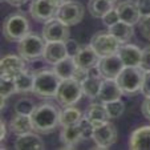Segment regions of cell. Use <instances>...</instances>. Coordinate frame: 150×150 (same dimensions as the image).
<instances>
[{"instance_id":"35","label":"cell","mask_w":150,"mask_h":150,"mask_svg":"<svg viewBox=\"0 0 150 150\" xmlns=\"http://www.w3.org/2000/svg\"><path fill=\"white\" fill-rule=\"evenodd\" d=\"M102 21H104V24L106 27H110V25H113V24H116L117 21H120V16H118V12H117L116 7H113L108 13L102 17Z\"/></svg>"},{"instance_id":"1","label":"cell","mask_w":150,"mask_h":150,"mask_svg":"<svg viewBox=\"0 0 150 150\" xmlns=\"http://www.w3.org/2000/svg\"><path fill=\"white\" fill-rule=\"evenodd\" d=\"M31 121L33 132L39 134L52 133L59 125H61V110L56 104L51 101L41 102L32 112Z\"/></svg>"},{"instance_id":"25","label":"cell","mask_w":150,"mask_h":150,"mask_svg":"<svg viewBox=\"0 0 150 150\" xmlns=\"http://www.w3.org/2000/svg\"><path fill=\"white\" fill-rule=\"evenodd\" d=\"M108 32L110 35H113V36L116 37L120 42H121V44L129 41V40L133 37V35H134L133 25H132V24L125 23V21H121V20L117 21L116 24H113V25L108 27Z\"/></svg>"},{"instance_id":"43","label":"cell","mask_w":150,"mask_h":150,"mask_svg":"<svg viewBox=\"0 0 150 150\" xmlns=\"http://www.w3.org/2000/svg\"><path fill=\"white\" fill-rule=\"evenodd\" d=\"M53 1H54V3H57L59 6H61L62 3H65V1H68V0H53Z\"/></svg>"},{"instance_id":"10","label":"cell","mask_w":150,"mask_h":150,"mask_svg":"<svg viewBox=\"0 0 150 150\" xmlns=\"http://www.w3.org/2000/svg\"><path fill=\"white\" fill-rule=\"evenodd\" d=\"M42 39L49 41H65L69 39V27L57 17L47 21L42 28Z\"/></svg>"},{"instance_id":"28","label":"cell","mask_w":150,"mask_h":150,"mask_svg":"<svg viewBox=\"0 0 150 150\" xmlns=\"http://www.w3.org/2000/svg\"><path fill=\"white\" fill-rule=\"evenodd\" d=\"M16 81V89L19 93H27V92L33 91V82H35V73L29 71H23L15 77Z\"/></svg>"},{"instance_id":"17","label":"cell","mask_w":150,"mask_h":150,"mask_svg":"<svg viewBox=\"0 0 150 150\" xmlns=\"http://www.w3.org/2000/svg\"><path fill=\"white\" fill-rule=\"evenodd\" d=\"M122 91L121 88L117 84V80L114 79H105L101 84V88H100L98 96H97V100H98L101 104H106L109 101H114V100L121 98Z\"/></svg>"},{"instance_id":"23","label":"cell","mask_w":150,"mask_h":150,"mask_svg":"<svg viewBox=\"0 0 150 150\" xmlns=\"http://www.w3.org/2000/svg\"><path fill=\"white\" fill-rule=\"evenodd\" d=\"M9 129H11V132L15 133L16 136H21V134L32 132L33 130V126H32L31 116L15 113V116L12 117L11 121H9Z\"/></svg>"},{"instance_id":"11","label":"cell","mask_w":150,"mask_h":150,"mask_svg":"<svg viewBox=\"0 0 150 150\" xmlns=\"http://www.w3.org/2000/svg\"><path fill=\"white\" fill-rule=\"evenodd\" d=\"M92 138L94 139L98 149H108V147H110L117 141V129L114 126V124L108 121L102 125L94 126V132Z\"/></svg>"},{"instance_id":"15","label":"cell","mask_w":150,"mask_h":150,"mask_svg":"<svg viewBox=\"0 0 150 150\" xmlns=\"http://www.w3.org/2000/svg\"><path fill=\"white\" fill-rule=\"evenodd\" d=\"M117 12H118V16L121 21H125L127 24H137L141 19V12H139L138 4L137 1L133 0H124L118 6L116 7Z\"/></svg>"},{"instance_id":"19","label":"cell","mask_w":150,"mask_h":150,"mask_svg":"<svg viewBox=\"0 0 150 150\" xmlns=\"http://www.w3.org/2000/svg\"><path fill=\"white\" fill-rule=\"evenodd\" d=\"M132 150H150V126H141L132 133L129 139Z\"/></svg>"},{"instance_id":"42","label":"cell","mask_w":150,"mask_h":150,"mask_svg":"<svg viewBox=\"0 0 150 150\" xmlns=\"http://www.w3.org/2000/svg\"><path fill=\"white\" fill-rule=\"evenodd\" d=\"M6 1L13 7H20V6H23V4H25L28 0H6Z\"/></svg>"},{"instance_id":"39","label":"cell","mask_w":150,"mask_h":150,"mask_svg":"<svg viewBox=\"0 0 150 150\" xmlns=\"http://www.w3.org/2000/svg\"><path fill=\"white\" fill-rule=\"evenodd\" d=\"M141 92L145 97L150 96V72H145V77H144V84H142Z\"/></svg>"},{"instance_id":"41","label":"cell","mask_w":150,"mask_h":150,"mask_svg":"<svg viewBox=\"0 0 150 150\" xmlns=\"http://www.w3.org/2000/svg\"><path fill=\"white\" fill-rule=\"evenodd\" d=\"M0 126H1V132H0V138H1V141H4L7 137V125H6V121H4L3 118H1V121H0Z\"/></svg>"},{"instance_id":"29","label":"cell","mask_w":150,"mask_h":150,"mask_svg":"<svg viewBox=\"0 0 150 150\" xmlns=\"http://www.w3.org/2000/svg\"><path fill=\"white\" fill-rule=\"evenodd\" d=\"M84 118V114L81 110L74 106H67L64 110H61V126L68 125H77Z\"/></svg>"},{"instance_id":"12","label":"cell","mask_w":150,"mask_h":150,"mask_svg":"<svg viewBox=\"0 0 150 150\" xmlns=\"http://www.w3.org/2000/svg\"><path fill=\"white\" fill-rule=\"evenodd\" d=\"M98 69L101 72V76L104 79H117L121 71L125 68L124 62H122L121 57L118 56V53L110 54L106 57H101L98 62Z\"/></svg>"},{"instance_id":"4","label":"cell","mask_w":150,"mask_h":150,"mask_svg":"<svg viewBox=\"0 0 150 150\" xmlns=\"http://www.w3.org/2000/svg\"><path fill=\"white\" fill-rule=\"evenodd\" d=\"M145 72L139 67H125L117 76V84L124 94H136L141 91Z\"/></svg>"},{"instance_id":"20","label":"cell","mask_w":150,"mask_h":150,"mask_svg":"<svg viewBox=\"0 0 150 150\" xmlns=\"http://www.w3.org/2000/svg\"><path fill=\"white\" fill-rule=\"evenodd\" d=\"M117 53L121 57L125 67H139L141 57H142V51L138 47L132 45V44L121 45Z\"/></svg>"},{"instance_id":"36","label":"cell","mask_w":150,"mask_h":150,"mask_svg":"<svg viewBox=\"0 0 150 150\" xmlns=\"http://www.w3.org/2000/svg\"><path fill=\"white\" fill-rule=\"evenodd\" d=\"M139 68L144 72H150V45L142 49V57L139 62Z\"/></svg>"},{"instance_id":"34","label":"cell","mask_w":150,"mask_h":150,"mask_svg":"<svg viewBox=\"0 0 150 150\" xmlns=\"http://www.w3.org/2000/svg\"><path fill=\"white\" fill-rule=\"evenodd\" d=\"M138 28L139 32H141V36L150 41V15L142 16V19H139Z\"/></svg>"},{"instance_id":"44","label":"cell","mask_w":150,"mask_h":150,"mask_svg":"<svg viewBox=\"0 0 150 150\" xmlns=\"http://www.w3.org/2000/svg\"><path fill=\"white\" fill-rule=\"evenodd\" d=\"M109 1H110V3H113V4H114V3H116V1H117V0H109Z\"/></svg>"},{"instance_id":"9","label":"cell","mask_w":150,"mask_h":150,"mask_svg":"<svg viewBox=\"0 0 150 150\" xmlns=\"http://www.w3.org/2000/svg\"><path fill=\"white\" fill-rule=\"evenodd\" d=\"M59 4L54 3L53 0H32L31 3V16L36 21L47 23L51 19L56 17Z\"/></svg>"},{"instance_id":"16","label":"cell","mask_w":150,"mask_h":150,"mask_svg":"<svg viewBox=\"0 0 150 150\" xmlns=\"http://www.w3.org/2000/svg\"><path fill=\"white\" fill-rule=\"evenodd\" d=\"M101 77L102 76L98 67H93V68L89 69L86 79L81 82L82 91H84L85 96H88L89 98H97L100 88H101V84H102Z\"/></svg>"},{"instance_id":"26","label":"cell","mask_w":150,"mask_h":150,"mask_svg":"<svg viewBox=\"0 0 150 150\" xmlns=\"http://www.w3.org/2000/svg\"><path fill=\"white\" fill-rule=\"evenodd\" d=\"M76 69H77V65H76V62H74V59L71 56H67L65 59H62L61 61L54 64V67H53V71L56 72L57 76L61 80L73 79Z\"/></svg>"},{"instance_id":"24","label":"cell","mask_w":150,"mask_h":150,"mask_svg":"<svg viewBox=\"0 0 150 150\" xmlns=\"http://www.w3.org/2000/svg\"><path fill=\"white\" fill-rule=\"evenodd\" d=\"M62 144L65 145V147L68 149H73V146H76L82 138L81 129L80 125H68V126H62V130L60 133Z\"/></svg>"},{"instance_id":"3","label":"cell","mask_w":150,"mask_h":150,"mask_svg":"<svg viewBox=\"0 0 150 150\" xmlns=\"http://www.w3.org/2000/svg\"><path fill=\"white\" fill-rule=\"evenodd\" d=\"M29 33V23L21 13H11L3 21V36L9 42H19Z\"/></svg>"},{"instance_id":"33","label":"cell","mask_w":150,"mask_h":150,"mask_svg":"<svg viewBox=\"0 0 150 150\" xmlns=\"http://www.w3.org/2000/svg\"><path fill=\"white\" fill-rule=\"evenodd\" d=\"M80 129H81V134L84 139H88L91 137H93V132H94V125L91 121H88L86 118H82L80 121Z\"/></svg>"},{"instance_id":"40","label":"cell","mask_w":150,"mask_h":150,"mask_svg":"<svg viewBox=\"0 0 150 150\" xmlns=\"http://www.w3.org/2000/svg\"><path fill=\"white\" fill-rule=\"evenodd\" d=\"M141 110H142V114H144L147 120H150V96L145 97L144 102H142V105H141Z\"/></svg>"},{"instance_id":"5","label":"cell","mask_w":150,"mask_h":150,"mask_svg":"<svg viewBox=\"0 0 150 150\" xmlns=\"http://www.w3.org/2000/svg\"><path fill=\"white\" fill-rule=\"evenodd\" d=\"M84 91H82V85L80 81L74 79H67L62 80L59 86L56 98L57 102L62 106H73L81 100Z\"/></svg>"},{"instance_id":"38","label":"cell","mask_w":150,"mask_h":150,"mask_svg":"<svg viewBox=\"0 0 150 150\" xmlns=\"http://www.w3.org/2000/svg\"><path fill=\"white\" fill-rule=\"evenodd\" d=\"M138 4L141 16H147L150 15V0H136Z\"/></svg>"},{"instance_id":"22","label":"cell","mask_w":150,"mask_h":150,"mask_svg":"<svg viewBox=\"0 0 150 150\" xmlns=\"http://www.w3.org/2000/svg\"><path fill=\"white\" fill-rule=\"evenodd\" d=\"M15 149L17 150H41L44 149V142L37 134L32 133H25L21 134L16 138L15 141Z\"/></svg>"},{"instance_id":"31","label":"cell","mask_w":150,"mask_h":150,"mask_svg":"<svg viewBox=\"0 0 150 150\" xmlns=\"http://www.w3.org/2000/svg\"><path fill=\"white\" fill-rule=\"evenodd\" d=\"M15 92H17L16 89V81L13 77H7L1 76L0 79V94L3 98H7L11 94H13Z\"/></svg>"},{"instance_id":"30","label":"cell","mask_w":150,"mask_h":150,"mask_svg":"<svg viewBox=\"0 0 150 150\" xmlns=\"http://www.w3.org/2000/svg\"><path fill=\"white\" fill-rule=\"evenodd\" d=\"M36 105H35L33 100L29 98V97H23L20 98L19 101L15 104L13 106V112L19 114H27V116H31L32 112L35 110Z\"/></svg>"},{"instance_id":"2","label":"cell","mask_w":150,"mask_h":150,"mask_svg":"<svg viewBox=\"0 0 150 150\" xmlns=\"http://www.w3.org/2000/svg\"><path fill=\"white\" fill-rule=\"evenodd\" d=\"M62 80L57 76V73L52 69H41L35 73L33 93L41 98H51L56 97L59 86Z\"/></svg>"},{"instance_id":"32","label":"cell","mask_w":150,"mask_h":150,"mask_svg":"<svg viewBox=\"0 0 150 150\" xmlns=\"http://www.w3.org/2000/svg\"><path fill=\"white\" fill-rule=\"evenodd\" d=\"M105 108H106V112H108L109 117L110 118H118L125 110V105L121 100H114V101H109L105 104Z\"/></svg>"},{"instance_id":"7","label":"cell","mask_w":150,"mask_h":150,"mask_svg":"<svg viewBox=\"0 0 150 150\" xmlns=\"http://www.w3.org/2000/svg\"><path fill=\"white\" fill-rule=\"evenodd\" d=\"M91 45L100 57H106L117 53L121 42L109 32H97L91 39Z\"/></svg>"},{"instance_id":"6","label":"cell","mask_w":150,"mask_h":150,"mask_svg":"<svg viewBox=\"0 0 150 150\" xmlns=\"http://www.w3.org/2000/svg\"><path fill=\"white\" fill-rule=\"evenodd\" d=\"M45 40L35 33H28L24 39L19 41L17 52L25 61H33L44 54Z\"/></svg>"},{"instance_id":"13","label":"cell","mask_w":150,"mask_h":150,"mask_svg":"<svg viewBox=\"0 0 150 150\" xmlns=\"http://www.w3.org/2000/svg\"><path fill=\"white\" fill-rule=\"evenodd\" d=\"M25 71V60L16 54H7L0 61V72L1 76L7 77H16L19 73Z\"/></svg>"},{"instance_id":"21","label":"cell","mask_w":150,"mask_h":150,"mask_svg":"<svg viewBox=\"0 0 150 150\" xmlns=\"http://www.w3.org/2000/svg\"><path fill=\"white\" fill-rule=\"evenodd\" d=\"M84 118H86L88 121H91L94 126H98V125H102L105 122H108L110 120L108 112H106V108H105V104L100 105L97 102H93L86 108L84 113Z\"/></svg>"},{"instance_id":"27","label":"cell","mask_w":150,"mask_h":150,"mask_svg":"<svg viewBox=\"0 0 150 150\" xmlns=\"http://www.w3.org/2000/svg\"><path fill=\"white\" fill-rule=\"evenodd\" d=\"M112 8L113 3H110L109 0H89L88 3L89 13L96 19H102Z\"/></svg>"},{"instance_id":"37","label":"cell","mask_w":150,"mask_h":150,"mask_svg":"<svg viewBox=\"0 0 150 150\" xmlns=\"http://www.w3.org/2000/svg\"><path fill=\"white\" fill-rule=\"evenodd\" d=\"M65 47H67V52H68V56H71V57H74L77 54V52L80 51V44L76 41V40H73V39H68V40H65Z\"/></svg>"},{"instance_id":"18","label":"cell","mask_w":150,"mask_h":150,"mask_svg":"<svg viewBox=\"0 0 150 150\" xmlns=\"http://www.w3.org/2000/svg\"><path fill=\"white\" fill-rule=\"evenodd\" d=\"M68 56L67 52V47L64 41H49L45 44V49H44V60L48 64H57L59 61H61L62 59H65Z\"/></svg>"},{"instance_id":"8","label":"cell","mask_w":150,"mask_h":150,"mask_svg":"<svg viewBox=\"0 0 150 150\" xmlns=\"http://www.w3.org/2000/svg\"><path fill=\"white\" fill-rule=\"evenodd\" d=\"M84 12L85 9L81 3H79V1H65L61 6H59L56 17L68 27H72L81 21L82 17H84Z\"/></svg>"},{"instance_id":"14","label":"cell","mask_w":150,"mask_h":150,"mask_svg":"<svg viewBox=\"0 0 150 150\" xmlns=\"http://www.w3.org/2000/svg\"><path fill=\"white\" fill-rule=\"evenodd\" d=\"M76 65L81 69L85 71H89L91 68L98 65L101 57L97 54V52L92 48V45H81L80 47V51L77 52V54L73 57Z\"/></svg>"}]
</instances>
